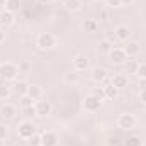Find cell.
Segmentation results:
<instances>
[{
  "label": "cell",
  "mask_w": 146,
  "mask_h": 146,
  "mask_svg": "<svg viewBox=\"0 0 146 146\" xmlns=\"http://www.w3.org/2000/svg\"><path fill=\"white\" fill-rule=\"evenodd\" d=\"M17 75H19L17 65H14L10 61H5V63L0 65V78L2 80H15Z\"/></svg>",
  "instance_id": "cell-1"
},
{
  "label": "cell",
  "mask_w": 146,
  "mask_h": 146,
  "mask_svg": "<svg viewBox=\"0 0 146 146\" xmlns=\"http://www.w3.org/2000/svg\"><path fill=\"white\" fill-rule=\"evenodd\" d=\"M82 107L87 110V112H97V110L102 107V100H100L99 97H95L94 94H90V95H87V97L83 99Z\"/></svg>",
  "instance_id": "cell-2"
},
{
  "label": "cell",
  "mask_w": 146,
  "mask_h": 146,
  "mask_svg": "<svg viewBox=\"0 0 146 146\" xmlns=\"http://www.w3.org/2000/svg\"><path fill=\"white\" fill-rule=\"evenodd\" d=\"M37 48L39 49H51V48H54V44H56V37L53 36L51 33H41L39 36H37Z\"/></svg>",
  "instance_id": "cell-3"
},
{
  "label": "cell",
  "mask_w": 146,
  "mask_h": 146,
  "mask_svg": "<svg viewBox=\"0 0 146 146\" xmlns=\"http://www.w3.org/2000/svg\"><path fill=\"white\" fill-rule=\"evenodd\" d=\"M17 134H19L22 139H29L31 136L36 134V126H34L33 122H29V121H24V122H21V124L17 126Z\"/></svg>",
  "instance_id": "cell-4"
},
{
  "label": "cell",
  "mask_w": 146,
  "mask_h": 146,
  "mask_svg": "<svg viewBox=\"0 0 146 146\" xmlns=\"http://www.w3.org/2000/svg\"><path fill=\"white\" fill-rule=\"evenodd\" d=\"M117 126H119L121 129H124V131H129V129H133V127L136 126V117H134L133 114H129V112L121 114V115L117 117Z\"/></svg>",
  "instance_id": "cell-5"
},
{
  "label": "cell",
  "mask_w": 146,
  "mask_h": 146,
  "mask_svg": "<svg viewBox=\"0 0 146 146\" xmlns=\"http://www.w3.org/2000/svg\"><path fill=\"white\" fill-rule=\"evenodd\" d=\"M107 54H109V60L112 63H115V65H122V63H126V60H127V54L124 53L122 48H112Z\"/></svg>",
  "instance_id": "cell-6"
},
{
  "label": "cell",
  "mask_w": 146,
  "mask_h": 146,
  "mask_svg": "<svg viewBox=\"0 0 146 146\" xmlns=\"http://www.w3.org/2000/svg\"><path fill=\"white\" fill-rule=\"evenodd\" d=\"M122 49L127 54V58H134V56H138L141 53V44L138 41H126V44H124Z\"/></svg>",
  "instance_id": "cell-7"
},
{
  "label": "cell",
  "mask_w": 146,
  "mask_h": 146,
  "mask_svg": "<svg viewBox=\"0 0 146 146\" xmlns=\"http://www.w3.org/2000/svg\"><path fill=\"white\" fill-rule=\"evenodd\" d=\"M88 65H90V61H88L87 54H76L73 58V70L75 72H85L88 68Z\"/></svg>",
  "instance_id": "cell-8"
},
{
  "label": "cell",
  "mask_w": 146,
  "mask_h": 146,
  "mask_svg": "<svg viewBox=\"0 0 146 146\" xmlns=\"http://www.w3.org/2000/svg\"><path fill=\"white\" fill-rule=\"evenodd\" d=\"M58 134L53 131H44L41 134V146H58Z\"/></svg>",
  "instance_id": "cell-9"
},
{
  "label": "cell",
  "mask_w": 146,
  "mask_h": 146,
  "mask_svg": "<svg viewBox=\"0 0 146 146\" xmlns=\"http://www.w3.org/2000/svg\"><path fill=\"white\" fill-rule=\"evenodd\" d=\"M34 107H36V114L39 117L49 115V114H51V109H53L48 100H36V102H34Z\"/></svg>",
  "instance_id": "cell-10"
},
{
  "label": "cell",
  "mask_w": 146,
  "mask_h": 146,
  "mask_svg": "<svg viewBox=\"0 0 146 146\" xmlns=\"http://www.w3.org/2000/svg\"><path fill=\"white\" fill-rule=\"evenodd\" d=\"M110 83L117 88V90H121V88H124V87H127V76L124 75V73H115L114 76H112V80H110Z\"/></svg>",
  "instance_id": "cell-11"
},
{
  "label": "cell",
  "mask_w": 146,
  "mask_h": 146,
  "mask_svg": "<svg viewBox=\"0 0 146 146\" xmlns=\"http://www.w3.org/2000/svg\"><path fill=\"white\" fill-rule=\"evenodd\" d=\"M114 34H115V39H117V41H127V37L131 36V31H129L127 26L121 24V26H117V27L114 29Z\"/></svg>",
  "instance_id": "cell-12"
},
{
  "label": "cell",
  "mask_w": 146,
  "mask_h": 146,
  "mask_svg": "<svg viewBox=\"0 0 146 146\" xmlns=\"http://www.w3.org/2000/svg\"><path fill=\"white\" fill-rule=\"evenodd\" d=\"M26 95L36 102V100H39V99L42 97V88H41L39 85H36V83H33V85L27 87V94H26Z\"/></svg>",
  "instance_id": "cell-13"
},
{
  "label": "cell",
  "mask_w": 146,
  "mask_h": 146,
  "mask_svg": "<svg viewBox=\"0 0 146 146\" xmlns=\"http://www.w3.org/2000/svg\"><path fill=\"white\" fill-rule=\"evenodd\" d=\"M14 22H15V14H12V12H9V10H2V12H0V24H2V26L9 27V26H12Z\"/></svg>",
  "instance_id": "cell-14"
},
{
  "label": "cell",
  "mask_w": 146,
  "mask_h": 146,
  "mask_svg": "<svg viewBox=\"0 0 146 146\" xmlns=\"http://www.w3.org/2000/svg\"><path fill=\"white\" fill-rule=\"evenodd\" d=\"M27 83L26 82H22V80H19V82H14V85H12V92L15 94V95H19V97H24L26 94H27Z\"/></svg>",
  "instance_id": "cell-15"
},
{
  "label": "cell",
  "mask_w": 146,
  "mask_h": 146,
  "mask_svg": "<svg viewBox=\"0 0 146 146\" xmlns=\"http://www.w3.org/2000/svg\"><path fill=\"white\" fill-rule=\"evenodd\" d=\"M90 76H92L94 82H104V80L107 78V72H106V68L95 66V68L92 70V73H90Z\"/></svg>",
  "instance_id": "cell-16"
},
{
  "label": "cell",
  "mask_w": 146,
  "mask_h": 146,
  "mask_svg": "<svg viewBox=\"0 0 146 146\" xmlns=\"http://www.w3.org/2000/svg\"><path fill=\"white\" fill-rule=\"evenodd\" d=\"M0 115H2L3 119H12V117L15 115V107H14L12 104H3V106L0 107Z\"/></svg>",
  "instance_id": "cell-17"
},
{
  "label": "cell",
  "mask_w": 146,
  "mask_h": 146,
  "mask_svg": "<svg viewBox=\"0 0 146 146\" xmlns=\"http://www.w3.org/2000/svg\"><path fill=\"white\" fill-rule=\"evenodd\" d=\"M82 29H83L85 33H95V31L99 29V22L94 21V19H87V21L82 24Z\"/></svg>",
  "instance_id": "cell-18"
},
{
  "label": "cell",
  "mask_w": 146,
  "mask_h": 146,
  "mask_svg": "<svg viewBox=\"0 0 146 146\" xmlns=\"http://www.w3.org/2000/svg\"><path fill=\"white\" fill-rule=\"evenodd\" d=\"M102 88H104V95H106V99H110V100H114V99L117 97V94H119V90H117L112 83L106 85V87H102Z\"/></svg>",
  "instance_id": "cell-19"
},
{
  "label": "cell",
  "mask_w": 146,
  "mask_h": 146,
  "mask_svg": "<svg viewBox=\"0 0 146 146\" xmlns=\"http://www.w3.org/2000/svg\"><path fill=\"white\" fill-rule=\"evenodd\" d=\"M78 82H80V75H78V72L72 70V72L65 73V83H68V85H75V83H78Z\"/></svg>",
  "instance_id": "cell-20"
},
{
  "label": "cell",
  "mask_w": 146,
  "mask_h": 146,
  "mask_svg": "<svg viewBox=\"0 0 146 146\" xmlns=\"http://www.w3.org/2000/svg\"><path fill=\"white\" fill-rule=\"evenodd\" d=\"M5 10H9L12 14L19 12L21 10V0H7L5 2Z\"/></svg>",
  "instance_id": "cell-21"
},
{
  "label": "cell",
  "mask_w": 146,
  "mask_h": 146,
  "mask_svg": "<svg viewBox=\"0 0 146 146\" xmlns=\"http://www.w3.org/2000/svg\"><path fill=\"white\" fill-rule=\"evenodd\" d=\"M65 7L70 12H76L82 9V0H65Z\"/></svg>",
  "instance_id": "cell-22"
},
{
  "label": "cell",
  "mask_w": 146,
  "mask_h": 146,
  "mask_svg": "<svg viewBox=\"0 0 146 146\" xmlns=\"http://www.w3.org/2000/svg\"><path fill=\"white\" fill-rule=\"evenodd\" d=\"M124 146H143V139H141L139 136L133 134V136H129V138L124 141Z\"/></svg>",
  "instance_id": "cell-23"
},
{
  "label": "cell",
  "mask_w": 146,
  "mask_h": 146,
  "mask_svg": "<svg viewBox=\"0 0 146 146\" xmlns=\"http://www.w3.org/2000/svg\"><path fill=\"white\" fill-rule=\"evenodd\" d=\"M134 75H138V78H146V63H139Z\"/></svg>",
  "instance_id": "cell-24"
},
{
  "label": "cell",
  "mask_w": 146,
  "mask_h": 146,
  "mask_svg": "<svg viewBox=\"0 0 146 146\" xmlns=\"http://www.w3.org/2000/svg\"><path fill=\"white\" fill-rule=\"evenodd\" d=\"M22 114H24L26 117H34V115H37V114H36V107H34V106L22 107Z\"/></svg>",
  "instance_id": "cell-25"
},
{
  "label": "cell",
  "mask_w": 146,
  "mask_h": 146,
  "mask_svg": "<svg viewBox=\"0 0 146 146\" xmlns=\"http://www.w3.org/2000/svg\"><path fill=\"white\" fill-rule=\"evenodd\" d=\"M27 143L29 146H41V134H34V136H31L29 139H27Z\"/></svg>",
  "instance_id": "cell-26"
},
{
  "label": "cell",
  "mask_w": 146,
  "mask_h": 146,
  "mask_svg": "<svg viewBox=\"0 0 146 146\" xmlns=\"http://www.w3.org/2000/svg\"><path fill=\"white\" fill-rule=\"evenodd\" d=\"M99 48H100V51H106V53H109V51L112 49V48H114V46L110 44L107 39H104V41H102V42L99 44Z\"/></svg>",
  "instance_id": "cell-27"
},
{
  "label": "cell",
  "mask_w": 146,
  "mask_h": 146,
  "mask_svg": "<svg viewBox=\"0 0 146 146\" xmlns=\"http://www.w3.org/2000/svg\"><path fill=\"white\" fill-rule=\"evenodd\" d=\"M10 95V87H5V85H0V99H7Z\"/></svg>",
  "instance_id": "cell-28"
},
{
  "label": "cell",
  "mask_w": 146,
  "mask_h": 146,
  "mask_svg": "<svg viewBox=\"0 0 146 146\" xmlns=\"http://www.w3.org/2000/svg\"><path fill=\"white\" fill-rule=\"evenodd\" d=\"M17 68H19V73H27L31 70V65H29L27 61H22V63L17 65Z\"/></svg>",
  "instance_id": "cell-29"
},
{
  "label": "cell",
  "mask_w": 146,
  "mask_h": 146,
  "mask_svg": "<svg viewBox=\"0 0 146 146\" xmlns=\"http://www.w3.org/2000/svg\"><path fill=\"white\" fill-rule=\"evenodd\" d=\"M21 106H22V107H29V106H34V100H33V99H29L27 95H24V97H22V100H21Z\"/></svg>",
  "instance_id": "cell-30"
},
{
  "label": "cell",
  "mask_w": 146,
  "mask_h": 146,
  "mask_svg": "<svg viewBox=\"0 0 146 146\" xmlns=\"http://www.w3.org/2000/svg\"><path fill=\"white\" fill-rule=\"evenodd\" d=\"M92 94H94L95 97H99L100 100H104V99H106V95H104V88H99V87H97V88H94V90H92Z\"/></svg>",
  "instance_id": "cell-31"
},
{
  "label": "cell",
  "mask_w": 146,
  "mask_h": 146,
  "mask_svg": "<svg viewBox=\"0 0 146 146\" xmlns=\"http://www.w3.org/2000/svg\"><path fill=\"white\" fill-rule=\"evenodd\" d=\"M106 2V5L110 7V9H114V7H121V0H104Z\"/></svg>",
  "instance_id": "cell-32"
},
{
  "label": "cell",
  "mask_w": 146,
  "mask_h": 146,
  "mask_svg": "<svg viewBox=\"0 0 146 146\" xmlns=\"http://www.w3.org/2000/svg\"><path fill=\"white\" fill-rule=\"evenodd\" d=\"M7 138V127L3 124H0V141H3Z\"/></svg>",
  "instance_id": "cell-33"
},
{
  "label": "cell",
  "mask_w": 146,
  "mask_h": 146,
  "mask_svg": "<svg viewBox=\"0 0 146 146\" xmlns=\"http://www.w3.org/2000/svg\"><path fill=\"white\" fill-rule=\"evenodd\" d=\"M136 68H138V63H133V61H131V63L127 65V72L129 73H136Z\"/></svg>",
  "instance_id": "cell-34"
},
{
  "label": "cell",
  "mask_w": 146,
  "mask_h": 146,
  "mask_svg": "<svg viewBox=\"0 0 146 146\" xmlns=\"http://www.w3.org/2000/svg\"><path fill=\"white\" fill-rule=\"evenodd\" d=\"M139 100L146 106V90H141V92H139Z\"/></svg>",
  "instance_id": "cell-35"
},
{
  "label": "cell",
  "mask_w": 146,
  "mask_h": 146,
  "mask_svg": "<svg viewBox=\"0 0 146 146\" xmlns=\"http://www.w3.org/2000/svg\"><path fill=\"white\" fill-rule=\"evenodd\" d=\"M139 88L146 90V78H139Z\"/></svg>",
  "instance_id": "cell-36"
},
{
  "label": "cell",
  "mask_w": 146,
  "mask_h": 146,
  "mask_svg": "<svg viewBox=\"0 0 146 146\" xmlns=\"http://www.w3.org/2000/svg\"><path fill=\"white\" fill-rule=\"evenodd\" d=\"M107 41H109L110 44H112V46H114V42H115V41H117V39H115V34H109V36H107Z\"/></svg>",
  "instance_id": "cell-37"
},
{
  "label": "cell",
  "mask_w": 146,
  "mask_h": 146,
  "mask_svg": "<svg viewBox=\"0 0 146 146\" xmlns=\"http://www.w3.org/2000/svg\"><path fill=\"white\" fill-rule=\"evenodd\" d=\"M3 41H5V31H3V29L0 27V44H2Z\"/></svg>",
  "instance_id": "cell-38"
},
{
  "label": "cell",
  "mask_w": 146,
  "mask_h": 146,
  "mask_svg": "<svg viewBox=\"0 0 146 146\" xmlns=\"http://www.w3.org/2000/svg\"><path fill=\"white\" fill-rule=\"evenodd\" d=\"M134 0H121V5H133Z\"/></svg>",
  "instance_id": "cell-39"
},
{
  "label": "cell",
  "mask_w": 146,
  "mask_h": 146,
  "mask_svg": "<svg viewBox=\"0 0 146 146\" xmlns=\"http://www.w3.org/2000/svg\"><path fill=\"white\" fill-rule=\"evenodd\" d=\"M5 2H7V0H0V12L5 10Z\"/></svg>",
  "instance_id": "cell-40"
},
{
  "label": "cell",
  "mask_w": 146,
  "mask_h": 146,
  "mask_svg": "<svg viewBox=\"0 0 146 146\" xmlns=\"http://www.w3.org/2000/svg\"><path fill=\"white\" fill-rule=\"evenodd\" d=\"M37 2H39V3H49L51 0H37Z\"/></svg>",
  "instance_id": "cell-41"
}]
</instances>
